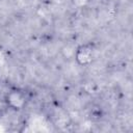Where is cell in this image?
Masks as SVG:
<instances>
[{
  "label": "cell",
  "instance_id": "cell-1",
  "mask_svg": "<svg viewBox=\"0 0 133 133\" xmlns=\"http://www.w3.org/2000/svg\"><path fill=\"white\" fill-rule=\"evenodd\" d=\"M27 92L20 87H11L3 96V103L7 109L12 111H22L28 104Z\"/></svg>",
  "mask_w": 133,
  "mask_h": 133
},
{
  "label": "cell",
  "instance_id": "cell-3",
  "mask_svg": "<svg viewBox=\"0 0 133 133\" xmlns=\"http://www.w3.org/2000/svg\"><path fill=\"white\" fill-rule=\"evenodd\" d=\"M6 106L4 105V103H3V101H1L0 102V117L5 113V111H6Z\"/></svg>",
  "mask_w": 133,
  "mask_h": 133
},
{
  "label": "cell",
  "instance_id": "cell-2",
  "mask_svg": "<svg viewBox=\"0 0 133 133\" xmlns=\"http://www.w3.org/2000/svg\"><path fill=\"white\" fill-rule=\"evenodd\" d=\"M96 56V48L92 43H84L75 48L73 58L81 66H87L92 63Z\"/></svg>",
  "mask_w": 133,
  "mask_h": 133
}]
</instances>
